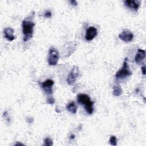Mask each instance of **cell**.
I'll list each match as a JSON object with an SVG mask.
<instances>
[{"mask_svg":"<svg viewBox=\"0 0 146 146\" xmlns=\"http://www.w3.org/2000/svg\"><path fill=\"white\" fill-rule=\"evenodd\" d=\"M22 31L24 35L23 40L24 42H27L33 36L35 23L31 20V18H27V19H25L22 21Z\"/></svg>","mask_w":146,"mask_h":146,"instance_id":"cell-1","label":"cell"},{"mask_svg":"<svg viewBox=\"0 0 146 146\" xmlns=\"http://www.w3.org/2000/svg\"><path fill=\"white\" fill-rule=\"evenodd\" d=\"M77 101L79 104H83L86 111L91 115L94 111V102L91 101L90 96L85 94H79L77 96Z\"/></svg>","mask_w":146,"mask_h":146,"instance_id":"cell-2","label":"cell"},{"mask_svg":"<svg viewBox=\"0 0 146 146\" xmlns=\"http://www.w3.org/2000/svg\"><path fill=\"white\" fill-rule=\"evenodd\" d=\"M132 75V72L131 71L129 66L127 62V58H125L123 62L122 67L116 72L115 74V77L117 79H123L128 77Z\"/></svg>","mask_w":146,"mask_h":146,"instance_id":"cell-3","label":"cell"},{"mask_svg":"<svg viewBox=\"0 0 146 146\" xmlns=\"http://www.w3.org/2000/svg\"><path fill=\"white\" fill-rule=\"evenodd\" d=\"M59 60V54L58 51L54 48H51L49 50L47 58L48 63L50 66H55L57 64Z\"/></svg>","mask_w":146,"mask_h":146,"instance_id":"cell-4","label":"cell"},{"mask_svg":"<svg viewBox=\"0 0 146 146\" xmlns=\"http://www.w3.org/2000/svg\"><path fill=\"white\" fill-rule=\"evenodd\" d=\"M79 68L78 67L74 66L71 69L68 77L67 78V82L70 85H73L76 80L77 77L79 75Z\"/></svg>","mask_w":146,"mask_h":146,"instance_id":"cell-5","label":"cell"},{"mask_svg":"<svg viewBox=\"0 0 146 146\" xmlns=\"http://www.w3.org/2000/svg\"><path fill=\"white\" fill-rule=\"evenodd\" d=\"M54 84V82L52 80L48 79L42 83L41 87L46 94L51 95L52 94V86Z\"/></svg>","mask_w":146,"mask_h":146,"instance_id":"cell-6","label":"cell"},{"mask_svg":"<svg viewBox=\"0 0 146 146\" xmlns=\"http://www.w3.org/2000/svg\"><path fill=\"white\" fill-rule=\"evenodd\" d=\"M119 38L124 42H130L133 39V34L130 30L125 29L119 35Z\"/></svg>","mask_w":146,"mask_h":146,"instance_id":"cell-7","label":"cell"},{"mask_svg":"<svg viewBox=\"0 0 146 146\" xmlns=\"http://www.w3.org/2000/svg\"><path fill=\"white\" fill-rule=\"evenodd\" d=\"M97 34H98L97 29L94 26H90L86 30V33L85 35V39L88 41L92 40L97 35Z\"/></svg>","mask_w":146,"mask_h":146,"instance_id":"cell-8","label":"cell"},{"mask_svg":"<svg viewBox=\"0 0 146 146\" xmlns=\"http://www.w3.org/2000/svg\"><path fill=\"white\" fill-rule=\"evenodd\" d=\"M124 5L127 7L134 10L135 11H137L139 6H140V1H135V0H126L124 2Z\"/></svg>","mask_w":146,"mask_h":146,"instance_id":"cell-9","label":"cell"},{"mask_svg":"<svg viewBox=\"0 0 146 146\" xmlns=\"http://www.w3.org/2000/svg\"><path fill=\"white\" fill-rule=\"evenodd\" d=\"M14 30L11 27L5 28L3 30L5 38L10 42H11L15 39V35H14Z\"/></svg>","mask_w":146,"mask_h":146,"instance_id":"cell-10","label":"cell"},{"mask_svg":"<svg viewBox=\"0 0 146 146\" xmlns=\"http://www.w3.org/2000/svg\"><path fill=\"white\" fill-rule=\"evenodd\" d=\"M145 57V52L143 49H138L137 52L136 53L135 57V62L137 64L141 63L143 60L144 59Z\"/></svg>","mask_w":146,"mask_h":146,"instance_id":"cell-11","label":"cell"},{"mask_svg":"<svg viewBox=\"0 0 146 146\" xmlns=\"http://www.w3.org/2000/svg\"><path fill=\"white\" fill-rule=\"evenodd\" d=\"M66 109L72 113H76L78 109V107L74 102H71L67 104Z\"/></svg>","mask_w":146,"mask_h":146,"instance_id":"cell-12","label":"cell"},{"mask_svg":"<svg viewBox=\"0 0 146 146\" xmlns=\"http://www.w3.org/2000/svg\"><path fill=\"white\" fill-rule=\"evenodd\" d=\"M122 89L120 86L115 85L113 87V95L116 96H120L122 94Z\"/></svg>","mask_w":146,"mask_h":146,"instance_id":"cell-13","label":"cell"},{"mask_svg":"<svg viewBox=\"0 0 146 146\" xmlns=\"http://www.w3.org/2000/svg\"><path fill=\"white\" fill-rule=\"evenodd\" d=\"M43 145H46V146H52V145H53V141L51 139H50L49 137H46L44 140V144Z\"/></svg>","mask_w":146,"mask_h":146,"instance_id":"cell-14","label":"cell"},{"mask_svg":"<svg viewBox=\"0 0 146 146\" xmlns=\"http://www.w3.org/2000/svg\"><path fill=\"white\" fill-rule=\"evenodd\" d=\"M110 143L111 145L115 146L117 145V139L115 136H111L110 139Z\"/></svg>","mask_w":146,"mask_h":146,"instance_id":"cell-15","label":"cell"},{"mask_svg":"<svg viewBox=\"0 0 146 146\" xmlns=\"http://www.w3.org/2000/svg\"><path fill=\"white\" fill-rule=\"evenodd\" d=\"M47 102L48 104H54L55 103V99L52 96H49L47 98Z\"/></svg>","mask_w":146,"mask_h":146,"instance_id":"cell-16","label":"cell"},{"mask_svg":"<svg viewBox=\"0 0 146 146\" xmlns=\"http://www.w3.org/2000/svg\"><path fill=\"white\" fill-rule=\"evenodd\" d=\"M52 13L51 11L50 10H47L44 13V17L46 18H50L51 17Z\"/></svg>","mask_w":146,"mask_h":146,"instance_id":"cell-17","label":"cell"},{"mask_svg":"<svg viewBox=\"0 0 146 146\" xmlns=\"http://www.w3.org/2000/svg\"><path fill=\"white\" fill-rule=\"evenodd\" d=\"M141 71H142V73H143V75L145 74V65H143L141 67Z\"/></svg>","mask_w":146,"mask_h":146,"instance_id":"cell-18","label":"cell"},{"mask_svg":"<svg viewBox=\"0 0 146 146\" xmlns=\"http://www.w3.org/2000/svg\"><path fill=\"white\" fill-rule=\"evenodd\" d=\"M70 3H71V5H74V6H77V2L76 1H74V0H71L70 1Z\"/></svg>","mask_w":146,"mask_h":146,"instance_id":"cell-19","label":"cell"},{"mask_svg":"<svg viewBox=\"0 0 146 146\" xmlns=\"http://www.w3.org/2000/svg\"><path fill=\"white\" fill-rule=\"evenodd\" d=\"M24 144L23 143H21L20 142H17L16 144H15V145H23Z\"/></svg>","mask_w":146,"mask_h":146,"instance_id":"cell-20","label":"cell"},{"mask_svg":"<svg viewBox=\"0 0 146 146\" xmlns=\"http://www.w3.org/2000/svg\"><path fill=\"white\" fill-rule=\"evenodd\" d=\"M70 139H74L75 138V135H73V134H72L71 136H70Z\"/></svg>","mask_w":146,"mask_h":146,"instance_id":"cell-21","label":"cell"}]
</instances>
